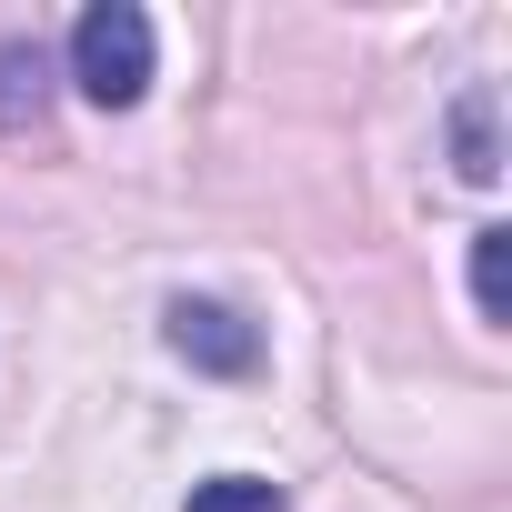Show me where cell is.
<instances>
[{
  "label": "cell",
  "instance_id": "cell-1",
  "mask_svg": "<svg viewBox=\"0 0 512 512\" xmlns=\"http://www.w3.org/2000/svg\"><path fill=\"white\" fill-rule=\"evenodd\" d=\"M71 81H81V101L131 111L151 91V11H131V0H91V11L71 21Z\"/></svg>",
  "mask_w": 512,
  "mask_h": 512
},
{
  "label": "cell",
  "instance_id": "cell-2",
  "mask_svg": "<svg viewBox=\"0 0 512 512\" xmlns=\"http://www.w3.org/2000/svg\"><path fill=\"white\" fill-rule=\"evenodd\" d=\"M161 332H171V352L191 362V372H221V382H241V372H262V332H251L231 302H171L161 312Z\"/></svg>",
  "mask_w": 512,
  "mask_h": 512
},
{
  "label": "cell",
  "instance_id": "cell-3",
  "mask_svg": "<svg viewBox=\"0 0 512 512\" xmlns=\"http://www.w3.org/2000/svg\"><path fill=\"white\" fill-rule=\"evenodd\" d=\"M41 111H51V51L0 41V131H41Z\"/></svg>",
  "mask_w": 512,
  "mask_h": 512
},
{
  "label": "cell",
  "instance_id": "cell-4",
  "mask_svg": "<svg viewBox=\"0 0 512 512\" xmlns=\"http://www.w3.org/2000/svg\"><path fill=\"white\" fill-rule=\"evenodd\" d=\"M452 161H462V181H502V131H492V91H462V111H452Z\"/></svg>",
  "mask_w": 512,
  "mask_h": 512
},
{
  "label": "cell",
  "instance_id": "cell-5",
  "mask_svg": "<svg viewBox=\"0 0 512 512\" xmlns=\"http://www.w3.org/2000/svg\"><path fill=\"white\" fill-rule=\"evenodd\" d=\"M181 512H292L282 502V482H251V472H211V482H191V502Z\"/></svg>",
  "mask_w": 512,
  "mask_h": 512
},
{
  "label": "cell",
  "instance_id": "cell-6",
  "mask_svg": "<svg viewBox=\"0 0 512 512\" xmlns=\"http://www.w3.org/2000/svg\"><path fill=\"white\" fill-rule=\"evenodd\" d=\"M502 262H512V231H472V302H482V322H502Z\"/></svg>",
  "mask_w": 512,
  "mask_h": 512
}]
</instances>
